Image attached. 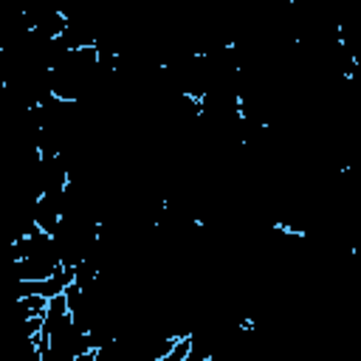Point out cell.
I'll return each mask as SVG.
<instances>
[{
    "label": "cell",
    "mask_w": 361,
    "mask_h": 361,
    "mask_svg": "<svg viewBox=\"0 0 361 361\" xmlns=\"http://www.w3.org/2000/svg\"><path fill=\"white\" fill-rule=\"evenodd\" d=\"M68 313V302H65V293H56L48 299V307H45V316H65Z\"/></svg>",
    "instance_id": "obj_1"
},
{
    "label": "cell",
    "mask_w": 361,
    "mask_h": 361,
    "mask_svg": "<svg viewBox=\"0 0 361 361\" xmlns=\"http://www.w3.org/2000/svg\"><path fill=\"white\" fill-rule=\"evenodd\" d=\"M39 330H42V316H28V319L20 324V336H23V338H34Z\"/></svg>",
    "instance_id": "obj_2"
}]
</instances>
